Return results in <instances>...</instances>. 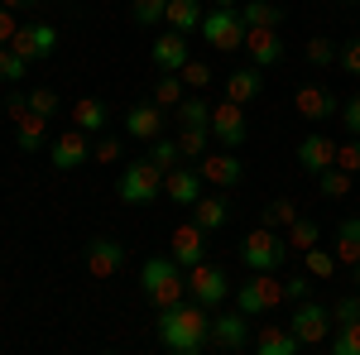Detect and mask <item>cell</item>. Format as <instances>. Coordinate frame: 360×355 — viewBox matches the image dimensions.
I'll list each match as a JSON object with an SVG mask.
<instances>
[{
  "label": "cell",
  "instance_id": "obj_1",
  "mask_svg": "<svg viewBox=\"0 0 360 355\" xmlns=\"http://www.w3.org/2000/svg\"><path fill=\"white\" fill-rule=\"evenodd\" d=\"M159 346H168L173 355H202L212 346V312L188 298L159 307Z\"/></svg>",
  "mask_w": 360,
  "mask_h": 355
},
{
  "label": "cell",
  "instance_id": "obj_2",
  "mask_svg": "<svg viewBox=\"0 0 360 355\" xmlns=\"http://www.w3.org/2000/svg\"><path fill=\"white\" fill-rule=\"evenodd\" d=\"M139 288H144V298L154 307H173V302L188 298V269H178L173 254H154L139 269Z\"/></svg>",
  "mask_w": 360,
  "mask_h": 355
},
{
  "label": "cell",
  "instance_id": "obj_3",
  "mask_svg": "<svg viewBox=\"0 0 360 355\" xmlns=\"http://www.w3.org/2000/svg\"><path fill=\"white\" fill-rule=\"evenodd\" d=\"M115 192H120V202H130V207H149V202L164 197V168L154 164L149 154H144V159H130V164L120 168V178H115Z\"/></svg>",
  "mask_w": 360,
  "mask_h": 355
},
{
  "label": "cell",
  "instance_id": "obj_4",
  "mask_svg": "<svg viewBox=\"0 0 360 355\" xmlns=\"http://www.w3.org/2000/svg\"><path fill=\"white\" fill-rule=\"evenodd\" d=\"M283 254H288V240H283V231H269V226H255V231H245V240H240V264L250 273L283 269Z\"/></svg>",
  "mask_w": 360,
  "mask_h": 355
},
{
  "label": "cell",
  "instance_id": "obj_5",
  "mask_svg": "<svg viewBox=\"0 0 360 355\" xmlns=\"http://www.w3.org/2000/svg\"><path fill=\"white\" fill-rule=\"evenodd\" d=\"M197 34H202L207 49H217V53L245 49V15H240V5H236V10H217V5H212V15H202V29H197Z\"/></svg>",
  "mask_w": 360,
  "mask_h": 355
},
{
  "label": "cell",
  "instance_id": "obj_6",
  "mask_svg": "<svg viewBox=\"0 0 360 355\" xmlns=\"http://www.w3.org/2000/svg\"><path fill=\"white\" fill-rule=\"evenodd\" d=\"M188 298L202 302L207 312H217V307L231 298V278H226L221 264H207V259L193 264V269H188Z\"/></svg>",
  "mask_w": 360,
  "mask_h": 355
},
{
  "label": "cell",
  "instance_id": "obj_7",
  "mask_svg": "<svg viewBox=\"0 0 360 355\" xmlns=\"http://www.w3.org/2000/svg\"><path fill=\"white\" fill-rule=\"evenodd\" d=\"M332 307H322V302H312L303 298L298 307H293V317H288V331L303 341V351L307 346H322V341H332Z\"/></svg>",
  "mask_w": 360,
  "mask_h": 355
},
{
  "label": "cell",
  "instance_id": "obj_8",
  "mask_svg": "<svg viewBox=\"0 0 360 355\" xmlns=\"http://www.w3.org/2000/svg\"><path fill=\"white\" fill-rule=\"evenodd\" d=\"M10 49L25 58V63H44V58L58 53V29L49 25V20H25V25L15 29Z\"/></svg>",
  "mask_w": 360,
  "mask_h": 355
},
{
  "label": "cell",
  "instance_id": "obj_9",
  "mask_svg": "<svg viewBox=\"0 0 360 355\" xmlns=\"http://www.w3.org/2000/svg\"><path fill=\"white\" fill-rule=\"evenodd\" d=\"M207 130H212V139H217L221 149H240V144L250 139L245 106H240V101H217V106H212V120H207Z\"/></svg>",
  "mask_w": 360,
  "mask_h": 355
},
{
  "label": "cell",
  "instance_id": "obj_10",
  "mask_svg": "<svg viewBox=\"0 0 360 355\" xmlns=\"http://www.w3.org/2000/svg\"><path fill=\"white\" fill-rule=\"evenodd\" d=\"M293 110L303 115L307 125H322V120L341 115V101H336L332 86H322V82H303L298 91H293Z\"/></svg>",
  "mask_w": 360,
  "mask_h": 355
},
{
  "label": "cell",
  "instance_id": "obj_11",
  "mask_svg": "<svg viewBox=\"0 0 360 355\" xmlns=\"http://www.w3.org/2000/svg\"><path fill=\"white\" fill-rule=\"evenodd\" d=\"M82 264L91 269V278H115L125 269V245L115 235H91L82 250Z\"/></svg>",
  "mask_w": 360,
  "mask_h": 355
},
{
  "label": "cell",
  "instance_id": "obj_12",
  "mask_svg": "<svg viewBox=\"0 0 360 355\" xmlns=\"http://www.w3.org/2000/svg\"><path fill=\"white\" fill-rule=\"evenodd\" d=\"M255 341L250 331V317L236 307V312H212V351H245Z\"/></svg>",
  "mask_w": 360,
  "mask_h": 355
},
{
  "label": "cell",
  "instance_id": "obj_13",
  "mask_svg": "<svg viewBox=\"0 0 360 355\" xmlns=\"http://www.w3.org/2000/svg\"><path fill=\"white\" fill-rule=\"evenodd\" d=\"M168 254H173V264H178V269L202 264V259H207V231H202L197 221L173 226V235H168Z\"/></svg>",
  "mask_w": 360,
  "mask_h": 355
},
{
  "label": "cell",
  "instance_id": "obj_14",
  "mask_svg": "<svg viewBox=\"0 0 360 355\" xmlns=\"http://www.w3.org/2000/svg\"><path fill=\"white\" fill-rule=\"evenodd\" d=\"M197 173H202V183H212V188H236V183H245V164L236 159V149H221V154H202L197 159Z\"/></svg>",
  "mask_w": 360,
  "mask_h": 355
},
{
  "label": "cell",
  "instance_id": "obj_15",
  "mask_svg": "<svg viewBox=\"0 0 360 355\" xmlns=\"http://www.w3.org/2000/svg\"><path fill=\"white\" fill-rule=\"evenodd\" d=\"M125 130L149 144V139H159L168 130V110L154 106V101H135V106H125Z\"/></svg>",
  "mask_w": 360,
  "mask_h": 355
},
{
  "label": "cell",
  "instance_id": "obj_16",
  "mask_svg": "<svg viewBox=\"0 0 360 355\" xmlns=\"http://www.w3.org/2000/svg\"><path fill=\"white\" fill-rule=\"evenodd\" d=\"M91 164V135L86 130H63V135L53 139V168H63V173H72V168Z\"/></svg>",
  "mask_w": 360,
  "mask_h": 355
},
{
  "label": "cell",
  "instance_id": "obj_17",
  "mask_svg": "<svg viewBox=\"0 0 360 355\" xmlns=\"http://www.w3.org/2000/svg\"><path fill=\"white\" fill-rule=\"evenodd\" d=\"M202 188H207V183H202V173H197V164L193 168H168L164 173V197L168 202H173V207H193L197 197H202Z\"/></svg>",
  "mask_w": 360,
  "mask_h": 355
},
{
  "label": "cell",
  "instance_id": "obj_18",
  "mask_svg": "<svg viewBox=\"0 0 360 355\" xmlns=\"http://www.w3.org/2000/svg\"><path fill=\"white\" fill-rule=\"evenodd\" d=\"M149 58H154V67L159 72H183V63H188V34H178V29H164L159 39H154V49H149Z\"/></svg>",
  "mask_w": 360,
  "mask_h": 355
},
{
  "label": "cell",
  "instance_id": "obj_19",
  "mask_svg": "<svg viewBox=\"0 0 360 355\" xmlns=\"http://www.w3.org/2000/svg\"><path fill=\"white\" fill-rule=\"evenodd\" d=\"M298 164L317 178L322 168H332L336 164V139L332 135H322V130H312V135H303L298 139Z\"/></svg>",
  "mask_w": 360,
  "mask_h": 355
},
{
  "label": "cell",
  "instance_id": "obj_20",
  "mask_svg": "<svg viewBox=\"0 0 360 355\" xmlns=\"http://www.w3.org/2000/svg\"><path fill=\"white\" fill-rule=\"evenodd\" d=\"M245 53L255 67H274L283 58V29H245Z\"/></svg>",
  "mask_w": 360,
  "mask_h": 355
},
{
  "label": "cell",
  "instance_id": "obj_21",
  "mask_svg": "<svg viewBox=\"0 0 360 355\" xmlns=\"http://www.w3.org/2000/svg\"><path fill=\"white\" fill-rule=\"evenodd\" d=\"M193 221L207 231V235L221 231L226 221H231V197H226V192H202V197L193 202Z\"/></svg>",
  "mask_w": 360,
  "mask_h": 355
},
{
  "label": "cell",
  "instance_id": "obj_22",
  "mask_svg": "<svg viewBox=\"0 0 360 355\" xmlns=\"http://www.w3.org/2000/svg\"><path fill=\"white\" fill-rule=\"evenodd\" d=\"M264 91V67H236L231 77H226V101H240V106H250L255 96Z\"/></svg>",
  "mask_w": 360,
  "mask_h": 355
},
{
  "label": "cell",
  "instance_id": "obj_23",
  "mask_svg": "<svg viewBox=\"0 0 360 355\" xmlns=\"http://www.w3.org/2000/svg\"><path fill=\"white\" fill-rule=\"evenodd\" d=\"M49 125H53V120H44L39 110H25V115H15V144H20L25 154H39V149L49 144Z\"/></svg>",
  "mask_w": 360,
  "mask_h": 355
},
{
  "label": "cell",
  "instance_id": "obj_24",
  "mask_svg": "<svg viewBox=\"0 0 360 355\" xmlns=\"http://www.w3.org/2000/svg\"><path fill=\"white\" fill-rule=\"evenodd\" d=\"M250 346H255L259 355H298V351H303V341H298L288 327H274V322L255 331V341H250Z\"/></svg>",
  "mask_w": 360,
  "mask_h": 355
},
{
  "label": "cell",
  "instance_id": "obj_25",
  "mask_svg": "<svg viewBox=\"0 0 360 355\" xmlns=\"http://www.w3.org/2000/svg\"><path fill=\"white\" fill-rule=\"evenodd\" d=\"M72 125L86 130V135H101L111 125V110H106V101H96V96H82V101H72Z\"/></svg>",
  "mask_w": 360,
  "mask_h": 355
},
{
  "label": "cell",
  "instance_id": "obj_26",
  "mask_svg": "<svg viewBox=\"0 0 360 355\" xmlns=\"http://www.w3.org/2000/svg\"><path fill=\"white\" fill-rule=\"evenodd\" d=\"M332 254L351 269V264H360V217H341V226H336V245Z\"/></svg>",
  "mask_w": 360,
  "mask_h": 355
},
{
  "label": "cell",
  "instance_id": "obj_27",
  "mask_svg": "<svg viewBox=\"0 0 360 355\" xmlns=\"http://www.w3.org/2000/svg\"><path fill=\"white\" fill-rule=\"evenodd\" d=\"M245 29H283V5L274 0H240Z\"/></svg>",
  "mask_w": 360,
  "mask_h": 355
},
{
  "label": "cell",
  "instance_id": "obj_28",
  "mask_svg": "<svg viewBox=\"0 0 360 355\" xmlns=\"http://www.w3.org/2000/svg\"><path fill=\"white\" fill-rule=\"evenodd\" d=\"M202 0H168V15H164V25L168 29H178V34H193V29H202Z\"/></svg>",
  "mask_w": 360,
  "mask_h": 355
},
{
  "label": "cell",
  "instance_id": "obj_29",
  "mask_svg": "<svg viewBox=\"0 0 360 355\" xmlns=\"http://www.w3.org/2000/svg\"><path fill=\"white\" fill-rule=\"evenodd\" d=\"M173 120H178V130L207 125V120H212V101H207V96H197V91H188V96L173 106Z\"/></svg>",
  "mask_w": 360,
  "mask_h": 355
},
{
  "label": "cell",
  "instance_id": "obj_30",
  "mask_svg": "<svg viewBox=\"0 0 360 355\" xmlns=\"http://www.w3.org/2000/svg\"><path fill=\"white\" fill-rule=\"evenodd\" d=\"M351 183H356V173H346V168H322L317 173V192L327 197V202H346L351 197Z\"/></svg>",
  "mask_w": 360,
  "mask_h": 355
},
{
  "label": "cell",
  "instance_id": "obj_31",
  "mask_svg": "<svg viewBox=\"0 0 360 355\" xmlns=\"http://www.w3.org/2000/svg\"><path fill=\"white\" fill-rule=\"evenodd\" d=\"M183 96H188L183 72H159V82H154V91H149V101H154V106H164V110H173Z\"/></svg>",
  "mask_w": 360,
  "mask_h": 355
},
{
  "label": "cell",
  "instance_id": "obj_32",
  "mask_svg": "<svg viewBox=\"0 0 360 355\" xmlns=\"http://www.w3.org/2000/svg\"><path fill=\"white\" fill-rule=\"evenodd\" d=\"M298 217H303V212H298V202L278 197V202H269V207L259 212V226H269V231H288V226H293Z\"/></svg>",
  "mask_w": 360,
  "mask_h": 355
},
{
  "label": "cell",
  "instance_id": "obj_33",
  "mask_svg": "<svg viewBox=\"0 0 360 355\" xmlns=\"http://www.w3.org/2000/svg\"><path fill=\"white\" fill-rule=\"evenodd\" d=\"M283 240H288V250H298V254H303V250H312L317 240H322V226H317L312 217H298L288 231H283Z\"/></svg>",
  "mask_w": 360,
  "mask_h": 355
},
{
  "label": "cell",
  "instance_id": "obj_34",
  "mask_svg": "<svg viewBox=\"0 0 360 355\" xmlns=\"http://www.w3.org/2000/svg\"><path fill=\"white\" fill-rule=\"evenodd\" d=\"M207 139H212V130H207V125L178 130V149H183V164H197V159L207 154Z\"/></svg>",
  "mask_w": 360,
  "mask_h": 355
},
{
  "label": "cell",
  "instance_id": "obj_35",
  "mask_svg": "<svg viewBox=\"0 0 360 355\" xmlns=\"http://www.w3.org/2000/svg\"><path fill=\"white\" fill-rule=\"evenodd\" d=\"M303 269L312 273V278H322V283H327V278L341 269V259H336L332 250H317V245H312V250H303Z\"/></svg>",
  "mask_w": 360,
  "mask_h": 355
},
{
  "label": "cell",
  "instance_id": "obj_36",
  "mask_svg": "<svg viewBox=\"0 0 360 355\" xmlns=\"http://www.w3.org/2000/svg\"><path fill=\"white\" fill-rule=\"evenodd\" d=\"M149 159H154V164L164 168H178L183 164V149H178V135H159V139H149Z\"/></svg>",
  "mask_w": 360,
  "mask_h": 355
},
{
  "label": "cell",
  "instance_id": "obj_37",
  "mask_svg": "<svg viewBox=\"0 0 360 355\" xmlns=\"http://www.w3.org/2000/svg\"><path fill=\"white\" fill-rule=\"evenodd\" d=\"M327 346H332L336 355H360V317H356V322H336Z\"/></svg>",
  "mask_w": 360,
  "mask_h": 355
},
{
  "label": "cell",
  "instance_id": "obj_38",
  "mask_svg": "<svg viewBox=\"0 0 360 355\" xmlns=\"http://www.w3.org/2000/svg\"><path fill=\"white\" fill-rule=\"evenodd\" d=\"M164 15H168V0H130V20H135L139 29L164 25Z\"/></svg>",
  "mask_w": 360,
  "mask_h": 355
},
{
  "label": "cell",
  "instance_id": "obj_39",
  "mask_svg": "<svg viewBox=\"0 0 360 355\" xmlns=\"http://www.w3.org/2000/svg\"><path fill=\"white\" fill-rule=\"evenodd\" d=\"M29 96V110H39L44 120H53L58 110H63V96H58L53 86H34V91H25Z\"/></svg>",
  "mask_w": 360,
  "mask_h": 355
},
{
  "label": "cell",
  "instance_id": "obj_40",
  "mask_svg": "<svg viewBox=\"0 0 360 355\" xmlns=\"http://www.w3.org/2000/svg\"><path fill=\"white\" fill-rule=\"evenodd\" d=\"M25 72H29V63H25L20 53H15L10 44H5V49H0V82L20 86V82H25Z\"/></svg>",
  "mask_w": 360,
  "mask_h": 355
},
{
  "label": "cell",
  "instance_id": "obj_41",
  "mask_svg": "<svg viewBox=\"0 0 360 355\" xmlns=\"http://www.w3.org/2000/svg\"><path fill=\"white\" fill-rule=\"evenodd\" d=\"M120 154H125V139L120 135H96V144H91V164H120Z\"/></svg>",
  "mask_w": 360,
  "mask_h": 355
},
{
  "label": "cell",
  "instance_id": "obj_42",
  "mask_svg": "<svg viewBox=\"0 0 360 355\" xmlns=\"http://www.w3.org/2000/svg\"><path fill=\"white\" fill-rule=\"evenodd\" d=\"M236 307H240V312H245L250 322H255V317H264V312H269V307H264V298H259V288H255V278H250V283H240V288H236Z\"/></svg>",
  "mask_w": 360,
  "mask_h": 355
},
{
  "label": "cell",
  "instance_id": "obj_43",
  "mask_svg": "<svg viewBox=\"0 0 360 355\" xmlns=\"http://www.w3.org/2000/svg\"><path fill=\"white\" fill-rule=\"evenodd\" d=\"M183 82H188V91H207V86H212V63L188 58V63H183Z\"/></svg>",
  "mask_w": 360,
  "mask_h": 355
},
{
  "label": "cell",
  "instance_id": "obj_44",
  "mask_svg": "<svg viewBox=\"0 0 360 355\" xmlns=\"http://www.w3.org/2000/svg\"><path fill=\"white\" fill-rule=\"evenodd\" d=\"M303 58L312 63V67H332V63H336V44H332V39H307Z\"/></svg>",
  "mask_w": 360,
  "mask_h": 355
},
{
  "label": "cell",
  "instance_id": "obj_45",
  "mask_svg": "<svg viewBox=\"0 0 360 355\" xmlns=\"http://www.w3.org/2000/svg\"><path fill=\"white\" fill-rule=\"evenodd\" d=\"M336 168L360 173V135H351V139H341V144H336Z\"/></svg>",
  "mask_w": 360,
  "mask_h": 355
},
{
  "label": "cell",
  "instance_id": "obj_46",
  "mask_svg": "<svg viewBox=\"0 0 360 355\" xmlns=\"http://www.w3.org/2000/svg\"><path fill=\"white\" fill-rule=\"evenodd\" d=\"M336 67H341L346 77H360V39H351L346 49H336Z\"/></svg>",
  "mask_w": 360,
  "mask_h": 355
},
{
  "label": "cell",
  "instance_id": "obj_47",
  "mask_svg": "<svg viewBox=\"0 0 360 355\" xmlns=\"http://www.w3.org/2000/svg\"><path fill=\"white\" fill-rule=\"evenodd\" d=\"M307 288H312V273H283V293H288V302H303Z\"/></svg>",
  "mask_w": 360,
  "mask_h": 355
},
{
  "label": "cell",
  "instance_id": "obj_48",
  "mask_svg": "<svg viewBox=\"0 0 360 355\" xmlns=\"http://www.w3.org/2000/svg\"><path fill=\"white\" fill-rule=\"evenodd\" d=\"M356 317H360V293H346L332 302V322H356Z\"/></svg>",
  "mask_w": 360,
  "mask_h": 355
},
{
  "label": "cell",
  "instance_id": "obj_49",
  "mask_svg": "<svg viewBox=\"0 0 360 355\" xmlns=\"http://www.w3.org/2000/svg\"><path fill=\"white\" fill-rule=\"evenodd\" d=\"M341 125H346L351 135H360V91L346 101V106H341Z\"/></svg>",
  "mask_w": 360,
  "mask_h": 355
},
{
  "label": "cell",
  "instance_id": "obj_50",
  "mask_svg": "<svg viewBox=\"0 0 360 355\" xmlns=\"http://www.w3.org/2000/svg\"><path fill=\"white\" fill-rule=\"evenodd\" d=\"M15 10H10V5H0V49H5V44H10V39H15Z\"/></svg>",
  "mask_w": 360,
  "mask_h": 355
},
{
  "label": "cell",
  "instance_id": "obj_51",
  "mask_svg": "<svg viewBox=\"0 0 360 355\" xmlns=\"http://www.w3.org/2000/svg\"><path fill=\"white\" fill-rule=\"evenodd\" d=\"M0 5H10V10H34L39 0H0Z\"/></svg>",
  "mask_w": 360,
  "mask_h": 355
},
{
  "label": "cell",
  "instance_id": "obj_52",
  "mask_svg": "<svg viewBox=\"0 0 360 355\" xmlns=\"http://www.w3.org/2000/svg\"><path fill=\"white\" fill-rule=\"evenodd\" d=\"M212 5H217V10H236L240 0H212Z\"/></svg>",
  "mask_w": 360,
  "mask_h": 355
},
{
  "label": "cell",
  "instance_id": "obj_53",
  "mask_svg": "<svg viewBox=\"0 0 360 355\" xmlns=\"http://www.w3.org/2000/svg\"><path fill=\"white\" fill-rule=\"evenodd\" d=\"M351 283H356V288H360V264H351Z\"/></svg>",
  "mask_w": 360,
  "mask_h": 355
}]
</instances>
